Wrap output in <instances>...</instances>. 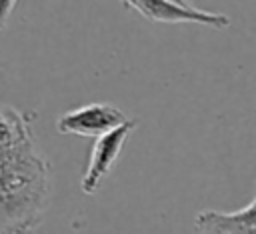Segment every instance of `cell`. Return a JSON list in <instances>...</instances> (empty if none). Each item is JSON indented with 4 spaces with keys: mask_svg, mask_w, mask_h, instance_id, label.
<instances>
[{
    "mask_svg": "<svg viewBox=\"0 0 256 234\" xmlns=\"http://www.w3.org/2000/svg\"><path fill=\"white\" fill-rule=\"evenodd\" d=\"M52 198V164L40 152L34 114L0 104V234H36Z\"/></svg>",
    "mask_w": 256,
    "mask_h": 234,
    "instance_id": "6da1fadb",
    "label": "cell"
},
{
    "mask_svg": "<svg viewBox=\"0 0 256 234\" xmlns=\"http://www.w3.org/2000/svg\"><path fill=\"white\" fill-rule=\"evenodd\" d=\"M130 118L116 106L106 102H90L72 110H66L56 120V130L60 134H74L84 138H102L108 132L120 128Z\"/></svg>",
    "mask_w": 256,
    "mask_h": 234,
    "instance_id": "7a4b0ae2",
    "label": "cell"
},
{
    "mask_svg": "<svg viewBox=\"0 0 256 234\" xmlns=\"http://www.w3.org/2000/svg\"><path fill=\"white\" fill-rule=\"evenodd\" d=\"M126 8L138 12L142 18L150 22H166V24H178V22H192V24H204L212 28H228L230 18L220 12L202 10L198 6H192L188 2H176V0H128L122 2Z\"/></svg>",
    "mask_w": 256,
    "mask_h": 234,
    "instance_id": "3957f363",
    "label": "cell"
},
{
    "mask_svg": "<svg viewBox=\"0 0 256 234\" xmlns=\"http://www.w3.org/2000/svg\"><path fill=\"white\" fill-rule=\"evenodd\" d=\"M136 120L130 118L126 124H122L120 128L108 132L106 136L94 140V146H92V152H90V158H88V164H86V170L82 174V180H80V190L90 196V194H96L98 188L102 186V182L108 178V174L112 172L128 136L132 134V130L136 128Z\"/></svg>",
    "mask_w": 256,
    "mask_h": 234,
    "instance_id": "277c9868",
    "label": "cell"
},
{
    "mask_svg": "<svg viewBox=\"0 0 256 234\" xmlns=\"http://www.w3.org/2000/svg\"><path fill=\"white\" fill-rule=\"evenodd\" d=\"M198 234H256V196L234 212L202 210L194 218Z\"/></svg>",
    "mask_w": 256,
    "mask_h": 234,
    "instance_id": "5b68a950",
    "label": "cell"
},
{
    "mask_svg": "<svg viewBox=\"0 0 256 234\" xmlns=\"http://www.w3.org/2000/svg\"><path fill=\"white\" fill-rule=\"evenodd\" d=\"M14 8H16V2H10V0H2L0 2V30L6 26V22H8L10 14L14 12Z\"/></svg>",
    "mask_w": 256,
    "mask_h": 234,
    "instance_id": "8992f818",
    "label": "cell"
}]
</instances>
